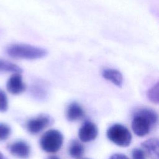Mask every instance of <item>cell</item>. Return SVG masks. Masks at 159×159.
<instances>
[{"instance_id":"1","label":"cell","mask_w":159,"mask_h":159,"mask_svg":"<svg viewBox=\"0 0 159 159\" xmlns=\"http://www.w3.org/2000/svg\"><path fill=\"white\" fill-rule=\"evenodd\" d=\"M158 116L157 112L148 108H142L134 114L132 120V129L139 137L147 135L157 124Z\"/></svg>"},{"instance_id":"2","label":"cell","mask_w":159,"mask_h":159,"mask_svg":"<svg viewBox=\"0 0 159 159\" xmlns=\"http://www.w3.org/2000/svg\"><path fill=\"white\" fill-rule=\"evenodd\" d=\"M7 54L15 59L36 60L47 55L46 49L24 43H14L6 48Z\"/></svg>"},{"instance_id":"3","label":"cell","mask_w":159,"mask_h":159,"mask_svg":"<svg viewBox=\"0 0 159 159\" xmlns=\"http://www.w3.org/2000/svg\"><path fill=\"white\" fill-rule=\"evenodd\" d=\"M106 135L109 140L122 147H128L132 141V135L129 129L120 124L110 126L107 130Z\"/></svg>"},{"instance_id":"4","label":"cell","mask_w":159,"mask_h":159,"mask_svg":"<svg viewBox=\"0 0 159 159\" xmlns=\"http://www.w3.org/2000/svg\"><path fill=\"white\" fill-rule=\"evenodd\" d=\"M63 142L62 134L56 129L46 131L40 139L41 148L48 153H55L60 150Z\"/></svg>"},{"instance_id":"5","label":"cell","mask_w":159,"mask_h":159,"mask_svg":"<svg viewBox=\"0 0 159 159\" xmlns=\"http://www.w3.org/2000/svg\"><path fill=\"white\" fill-rule=\"evenodd\" d=\"M51 124V119L47 115H40L30 119L26 123V128L29 133L37 134Z\"/></svg>"},{"instance_id":"6","label":"cell","mask_w":159,"mask_h":159,"mask_svg":"<svg viewBox=\"0 0 159 159\" xmlns=\"http://www.w3.org/2000/svg\"><path fill=\"white\" fill-rule=\"evenodd\" d=\"M98 132L96 124L91 121L86 120L78 130V137L83 142H89L96 138Z\"/></svg>"},{"instance_id":"7","label":"cell","mask_w":159,"mask_h":159,"mask_svg":"<svg viewBox=\"0 0 159 159\" xmlns=\"http://www.w3.org/2000/svg\"><path fill=\"white\" fill-rule=\"evenodd\" d=\"M10 153L19 158L26 159L30 154V147L29 144L22 140H18L12 142L9 146Z\"/></svg>"},{"instance_id":"8","label":"cell","mask_w":159,"mask_h":159,"mask_svg":"<svg viewBox=\"0 0 159 159\" xmlns=\"http://www.w3.org/2000/svg\"><path fill=\"white\" fill-rule=\"evenodd\" d=\"M7 90L12 94H19L25 89V84L23 81L20 73H16L12 75L6 83Z\"/></svg>"},{"instance_id":"9","label":"cell","mask_w":159,"mask_h":159,"mask_svg":"<svg viewBox=\"0 0 159 159\" xmlns=\"http://www.w3.org/2000/svg\"><path fill=\"white\" fill-rule=\"evenodd\" d=\"M145 153L151 159H159V142L157 139L151 138L141 143Z\"/></svg>"},{"instance_id":"10","label":"cell","mask_w":159,"mask_h":159,"mask_svg":"<svg viewBox=\"0 0 159 159\" xmlns=\"http://www.w3.org/2000/svg\"><path fill=\"white\" fill-rule=\"evenodd\" d=\"M102 76L104 78L111 81L118 87H121L122 86L123 76L119 71L116 69H104L102 71Z\"/></svg>"},{"instance_id":"11","label":"cell","mask_w":159,"mask_h":159,"mask_svg":"<svg viewBox=\"0 0 159 159\" xmlns=\"http://www.w3.org/2000/svg\"><path fill=\"white\" fill-rule=\"evenodd\" d=\"M84 112L82 107L77 102H71L66 109V118L70 121H76L84 116Z\"/></svg>"},{"instance_id":"12","label":"cell","mask_w":159,"mask_h":159,"mask_svg":"<svg viewBox=\"0 0 159 159\" xmlns=\"http://www.w3.org/2000/svg\"><path fill=\"white\" fill-rule=\"evenodd\" d=\"M84 152L83 145L76 140H73L71 141L68 147V153L75 159L80 158Z\"/></svg>"},{"instance_id":"13","label":"cell","mask_w":159,"mask_h":159,"mask_svg":"<svg viewBox=\"0 0 159 159\" xmlns=\"http://www.w3.org/2000/svg\"><path fill=\"white\" fill-rule=\"evenodd\" d=\"M0 71L20 73L22 70L16 64L4 60H0Z\"/></svg>"},{"instance_id":"14","label":"cell","mask_w":159,"mask_h":159,"mask_svg":"<svg viewBox=\"0 0 159 159\" xmlns=\"http://www.w3.org/2000/svg\"><path fill=\"white\" fill-rule=\"evenodd\" d=\"M147 96L149 101L155 104H158L159 102V85L157 83L154 86L150 88L147 92Z\"/></svg>"},{"instance_id":"15","label":"cell","mask_w":159,"mask_h":159,"mask_svg":"<svg viewBox=\"0 0 159 159\" xmlns=\"http://www.w3.org/2000/svg\"><path fill=\"white\" fill-rule=\"evenodd\" d=\"M11 133L10 127L6 124L0 122V141L6 140L10 136Z\"/></svg>"},{"instance_id":"16","label":"cell","mask_w":159,"mask_h":159,"mask_svg":"<svg viewBox=\"0 0 159 159\" xmlns=\"http://www.w3.org/2000/svg\"><path fill=\"white\" fill-rule=\"evenodd\" d=\"M8 109V99L6 94L0 89V112H5Z\"/></svg>"},{"instance_id":"17","label":"cell","mask_w":159,"mask_h":159,"mask_svg":"<svg viewBox=\"0 0 159 159\" xmlns=\"http://www.w3.org/2000/svg\"><path fill=\"white\" fill-rule=\"evenodd\" d=\"M132 159H146L145 153L143 150L135 148L132 151Z\"/></svg>"},{"instance_id":"18","label":"cell","mask_w":159,"mask_h":159,"mask_svg":"<svg viewBox=\"0 0 159 159\" xmlns=\"http://www.w3.org/2000/svg\"><path fill=\"white\" fill-rule=\"evenodd\" d=\"M109 159H129L126 155L122 153H115L111 155Z\"/></svg>"},{"instance_id":"19","label":"cell","mask_w":159,"mask_h":159,"mask_svg":"<svg viewBox=\"0 0 159 159\" xmlns=\"http://www.w3.org/2000/svg\"><path fill=\"white\" fill-rule=\"evenodd\" d=\"M47 159H60L57 156H54V155H52V156H50L49 157H48Z\"/></svg>"},{"instance_id":"20","label":"cell","mask_w":159,"mask_h":159,"mask_svg":"<svg viewBox=\"0 0 159 159\" xmlns=\"http://www.w3.org/2000/svg\"><path fill=\"white\" fill-rule=\"evenodd\" d=\"M0 159H7L1 152H0Z\"/></svg>"}]
</instances>
